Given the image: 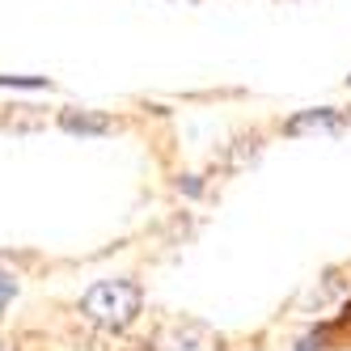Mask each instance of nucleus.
I'll return each instance as SVG.
<instances>
[{
  "label": "nucleus",
  "instance_id": "8",
  "mask_svg": "<svg viewBox=\"0 0 351 351\" xmlns=\"http://www.w3.org/2000/svg\"><path fill=\"white\" fill-rule=\"evenodd\" d=\"M0 351H9V347H5V343H0Z\"/></svg>",
  "mask_w": 351,
  "mask_h": 351
},
{
  "label": "nucleus",
  "instance_id": "5",
  "mask_svg": "<svg viewBox=\"0 0 351 351\" xmlns=\"http://www.w3.org/2000/svg\"><path fill=\"white\" fill-rule=\"evenodd\" d=\"M13 296H17V275L0 267V317H5V309L13 305Z\"/></svg>",
  "mask_w": 351,
  "mask_h": 351
},
{
  "label": "nucleus",
  "instance_id": "6",
  "mask_svg": "<svg viewBox=\"0 0 351 351\" xmlns=\"http://www.w3.org/2000/svg\"><path fill=\"white\" fill-rule=\"evenodd\" d=\"M0 89H51L47 77H0Z\"/></svg>",
  "mask_w": 351,
  "mask_h": 351
},
{
  "label": "nucleus",
  "instance_id": "1",
  "mask_svg": "<svg viewBox=\"0 0 351 351\" xmlns=\"http://www.w3.org/2000/svg\"><path fill=\"white\" fill-rule=\"evenodd\" d=\"M144 309V288L136 280H97L81 296L85 322L102 326V330H128Z\"/></svg>",
  "mask_w": 351,
  "mask_h": 351
},
{
  "label": "nucleus",
  "instance_id": "4",
  "mask_svg": "<svg viewBox=\"0 0 351 351\" xmlns=\"http://www.w3.org/2000/svg\"><path fill=\"white\" fill-rule=\"evenodd\" d=\"M339 110H330V106H317V110H305V114H296V119H288L284 123V132L288 136H300V132H339Z\"/></svg>",
  "mask_w": 351,
  "mask_h": 351
},
{
  "label": "nucleus",
  "instance_id": "2",
  "mask_svg": "<svg viewBox=\"0 0 351 351\" xmlns=\"http://www.w3.org/2000/svg\"><path fill=\"white\" fill-rule=\"evenodd\" d=\"M153 351H220V339L204 322H169L153 339Z\"/></svg>",
  "mask_w": 351,
  "mask_h": 351
},
{
  "label": "nucleus",
  "instance_id": "9",
  "mask_svg": "<svg viewBox=\"0 0 351 351\" xmlns=\"http://www.w3.org/2000/svg\"><path fill=\"white\" fill-rule=\"evenodd\" d=\"M347 85H351V77H347Z\"/></svg>",
  "mask_w": 351,
  "mask_h": 351
},
{
  "label": "nucleus",
  "instance_id": "7",
  "mask_svg": "<svg viewBox=\"0 0 351 351\" xmlns=\"http://www.w3.org/2000/svg\"><path fill=\"white\" fill-rule=\"evenodd\" d=\"M186 195H199V191H204V182H199V173H186V182H178Z\"/></svg>",
  "mask_w": 351,
  "mask_h": 351
},
{
  "label": "nucleus",
  "instance_id": "3",
  "mask_svg": "<svg viewBox=\"0 0 351 351\" xmlns=\"http://www.w3.org/2000/svg\"><path fill=\"white\" fill-rule=\"evenodd\" d=\"M60 128L68 136H110L114 119L110 114H93V110H60Z\"/></svg>",
  "mask_w": 351,
  "mask_h": 351
}]
</instances>
